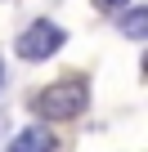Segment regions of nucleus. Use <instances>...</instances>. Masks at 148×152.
Masks as SVG:
<instances>
[{"label": "nucleus", "mask_w": 148, "mask_h": 152, "mask_svg": "<svg viewBox=\"0 0 148 152\" xmlns=\"http://www.w3.org/2000/svg\"><path fill=\"white\" fill-rule=\"evenodd\" d=\"M85 99H90V90H85V81H77V76H67V81H54V85H45L40 94H36V116L40 121H77L81 112H85Z\"/></svg>", "instance_id": "f257e3e1"}, {"label": "nucleus", "mask_w": 148, "mask_h": 152, "mask_svg": "<svg viewBox=\"0 0 148 152\" xmlns=\"http://www.w3.org/2000/svg\"><path fill=\"white\" fill-rule=\"evenodd\" d=\"M63 27L58 23H49V18H36L18 40H14V49H18V58H27V63H40V58H49L54 49H63Z\"/></svg>", "instance_id": "f03ea898"}, {"label": "nucleus", "mask_w": 148, "mask_h": 152, "mask_svg": "<svg viewBox=\"0 0 148 152\" xmlns=\"http://www.w3.org/2000/svg\"><path fill=\"white\" fill-rule=\"evenodd\" d=\"M5 152H54V134L45 125H27L23 134H14V143Z\"/></svg>", "instance_id": "7ed1b4c3"}, {"label": "nucleus", "mask_w": 148, "mask_h": 152, "mask_svg": "<svg viewBox=\"0 0 148 152\" xmlns=\"http://www.w3.org/2000/svg\"><path fill=\"white\" fill-rule=\"evenodd\" d=\"M121 36H130V40H144L148 36V9L144 5H130L121 14Z\"/></svg>", "instance_id": "20e7f679"}, {"label": "nucleus", "mask_w": 148, "mask_h": 152, "mask_svg": "<svg viewBox=\"0 0 148 152\" xmlns=\"http://www.w3.org/2000/svg\"><path fill=\"white\" fill-rule=\"evenodd\" d=\"M94 9H103V14L108 9H126V0H94Z\"/></svg>", "instance_id": "39448f33"}, {"label": "nucleus", "mask_w": 148, "mask_h": 152, "mask_svg": "<svg viewBox=\"0 0 148 152\" xmlns=\"http://www.w3.org/2000/svg\"><path fill=\"white\" fill-rule=\"evenodd\" d=\"M0 85H5V63H0Z\"/></svg>", "instance_id": "423d86ee"}]
</instances>
